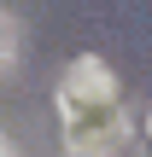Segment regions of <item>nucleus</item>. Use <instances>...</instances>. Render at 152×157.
I'll list each match as a JSON object with an SVG mask.
<instances>
[{
	"label": "nucleus",
	"instance_id": "obj_1",
	"mask_svg": "<svg viewBox=\"0 0 152 157\" xmlns=\"http://www.w3.org/2000/svg\"><path fill=\"white\" fill-rule=\"evenodd\" d=\"M59 111H64V122L94 117V111H117V70L105 58H94V52L70 58L64 76H59Z\"/></svg>",
	"mask_w": 152,
	"mask_h": 157
},
{
	"label": "nucleus",
	"instance_id": "obj_2",
	"mask_svg": "<svg viewBox=\"0 0 152 157\" xmlns=\"http://www.w3.org/2000/svg\"><path fill=\"white\" fill-rule=\"evenodd\" d=\"M117 140H123L117 111H94V117H70L64 122V146L76 157H105V151H117Z\"/></svg>",
	"mask_w": 152,
	"mask_h": 157
},
{
	"label": "nucleus",
	"instance_id": "obj_3",
	"mask_svg": "<svg viewBox=\"0 0 152 157\" xmlns=\"http://www.w3.org/2000/svg\"><path fill=\"white\" fill-rule=\"evenodd\" d=\"M18 52H23V23L12 12H0V64H12Z\"/></svg>",
	"mask_w": 152,
	"mask_h": 157
},
{
	"label": "nucleus",
	"instance_id": "obj_4",
	"mask_svg": "<svg viewBox=\"0 0 152 157\" xmlns=\"http://www.w3.org/2000/svg\"><path fill=\"white\" fill-rule=\"evenodd\" d=\"M0 157H12V146H6V134H0Z\"/></svg>",
	"mask_w": 152,
	"mask_h": 157
},
{
	"label": "nucleus",
	"instance_id": "obj_5",
	"mask_svg": "<svg viewBox=\"0 0 152 157\" xmlns=\"http://www.w3.org/2000/svg\"><path fill=\"white\" fill-rule=\"evenodd\" d=\"M146 134H152V111H146Z\"/></svg>",
	"mask_w": 152,
	"mask_h": 157
}]
</instances>
